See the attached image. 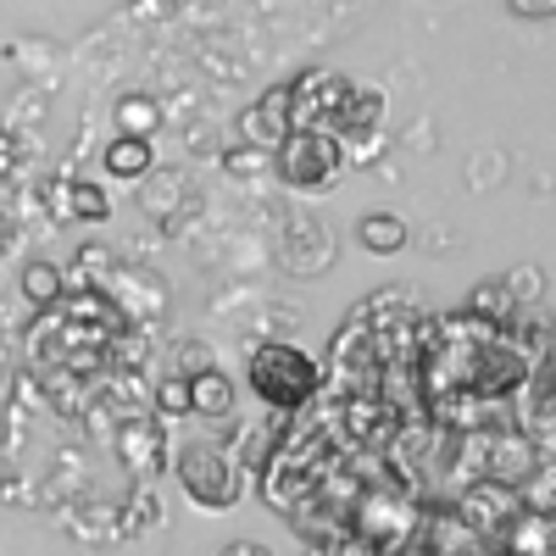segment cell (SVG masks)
I'll use <instances>...</instances> for the list:
<instances>
[{"label":"cell","mask_w":556,"mask_h":556,"mask_svg":"<svg viewBox=\"0 0 556 556\" xmlns=\"http://www.w3.org/2000/svg\"><path fill=\"white\" fill-rule=\"evenodd\" d=\"M167 468L178 473L184 495H190L201 513H228V506L245 501V462L223 440H184Z\"/></svg>","instance_id":"obj_1"},{"label":"cell","mask_w":556,"mask_h":556,"mask_svg":"<svg viewBox=\"0 0 556 556\" xmlns=\"http://www.w3.org/2000/svg\"><path fill=\"white\" fill-rule=\"evenodd\" d=\"M251 390L273 406V412H295V406H306L312 395H323V367L301 351V345H290V340H267V345H256L251 351Z\"/></svg>","instance_id":"obj_2"},{"label":"cell","mask_w":556,"mask_h":556,"mask_svg":"<svg viewBox=\"0 0 556 556\" xmlns=\"http://www.w3.org/2000/svg\"><path fill=\"white\" fill-rule=\"evenodd\" d=\"M351 151L340 146L334 128H285V139L273 146V173L290 184V190H329L345 173Z\"/></svg>","instance_id":"obj_3"},{"label":"cell","mask_w":556,"mask_h":556,"mask_svg":"<svg viewBox=\"0 0 556 556\" xmlns=\"http://www.w3.org/2000/svg\"><path fill=\"white\" fill-rule=\"evenodd\" d=\"M451 513L468 523V529L484 540V551H490L495 534L523 513V490H518V484H506V479H468V484H456Z\"/></svg>","instance_id":"obj_4"},{"label":"cell","mask_w":556,"mask_h":556,"mask_svg":"<svg viewBox=\"0 0 556 556\" xmlns=\"http://www.w3.org/2000/svg\"><path fill=\"white\" fill-rule=\"evenodd\" d=\"M351 101V78L334 67H312L290 84V128H334Z\"/></svg>","instance_id":"obj_5"},{"label":"cell","mask_w":556,"mask_h":556,"mask_svg":"<svg viewBox=\"0 0 556 556\" xmlns=\"http://www.w3.org/2000/svg\"><path fill=\"white\" fill-rule=\"evenodd\" d=\"M112 445H117V456H123V468L134 473V479H156V473H167V429H162V412L156 417H123V429L112 434Z\"/></svg>","instance_id":"obj_6"},{"label":"cell","mask_w":556,"mask_h":556,"mask_svg":"<svg viewBox=\"0 0 556 556\" xmlns=\"http://www.w3.org/2000/svg\"><path fill=\"white\" fill-rule=\"evenodd\" d=\"M379 123H384V96H379V89H356V84H351V101H345V112H340V123H334L340 146L379 134Z\"/></svg>","instance_id":"obj_7"},{"label":"cell","mask_w":556,"mask_h":556,"mask_svg":"<svg viewBox=\"0 0 556 556\" xmlns=\"http://www.w3.org/2000/svg\"><path fill=\"white\" fill-rule=\"evenodd\" d=\"M235 412V379L217 374V362L190 374V417H228Z\"/></svg>","instance_id":"obj_8"},{"label":"cell","mask_w":556,"mask_h":556,"mask_svg":"<svg viewBox=\"0 0 556 556\" xmlns=\"http://www.w3.org/2000/svg\"><path fill=\"white\" fill-rule=\"evenodd\" d=\"M285 128H290V84H273L267 89V96L256 101V117H251V139H256V146H278V139H285Z\"/></svg>","instance_id":"obj_9"},{"label":"cell","mask_w":556,"mask_h":556,"mask_svg":"<svg viewBox=\"0 0 556 556\" xmlns=\"http://www.w3.org/2000/svg\"><path fill=\"white\" fill-rule=\"evenodd\" d=\"M101 162H106V173H112V178H146L156 156H151V139H139V134H117L112 146H106V156H101Z\"/></svg>","instance_id":"obj_10"},{"label":"cell","mask_w":556,"mask_h":556,"mask_svg":"<svg viewBox=\"0 0 556 556\" xmlns=\"http://www.w3.org/2000/svg\"><path fill=\"white\" fill-rule=\"evenodd\" d=\"M356 240H362V251H374V256H395V251H406V223L395 212H374V217L356 223Z\"/></svg>","instance_id":"obj_11"},{"label":"cell","mask_w":556,"mask_h":556,"mask_svg":"<svg viewBox=\"0 0 556 556\" xmlns=\"http://www.w3.org/2000/svg\"><path fill=\"white\" fill-rule=\"evenodd\" d=\"M62 212H67V217H78V223H106V217H112V195L101 190V184L78 178V184H67Z\"/></svg>","instance_id":"obj_12"},{"label":"cell","mask_w":556,"mask_h":556,"mask_svg":"<svg viewBox=\"0 0 556 556\" xmlns=\"http://www.w3.org/2000/svg\"><path fill=\"white\" fill-rule=\"evenodd\" d=\"M62 290H67V273H62L56 262H28V267H23V295H28L34 306H56Z\"/></svg>","instance_id":"obj_13"},{"label":"cell","mask_w":556,"mask_h":556,"mask_svg":"<svg viewBox=\"0 0 556 556\" xmlns=\"http://www.w3.org/2000/svg\"><path fill=\"white\" fill-rule=\"evenodd\" d=\"M162 128V106L151 101V96H128L123 106H117V134H139V139H151Z\"/></svg>","instance_id":"obj_14"},{"label":"cell","mask_w":556,"mask_h":556,"mask_svg":"<svg viewBox=\"0 0 556 556\" xmlns=\"http://www.w3.org/2000/svg\"><path fill=\"white\" fill-rule=\"evenodd\" d=\"M156 412L162 417H190V374L156 379Z\"/></svg>","instance_id":"obj_15"},{"label":"cell","mask_w":556,"mask_h":556,"mask_svg":"<svg viewBox=\"0 0 556 556\" xmlns=\"http://www.w3.org/2000/svg\"><path fill=\"white\" fill-rule=\"evenodd\" d=\"M201 367H212V351L201 340H184L178 345V374H201Z\"/></svg>","instance_id":"obj_16"},{"label":"cell","mask_w":556,"mask_h":556,"mask_svg":"<svg viewBox=\"0 0 556 556\" xmlns=\"http://www.w3.org/2000/svg\"><path fill=\"white\" fill-rule=\"evenodd\" d=\"M223 167L235 173V178H245V173H256V167H262V151L240 146V151H228V156H223Z\"/></svg>","instance_id":"obj_17"},{"label":"cell","mask_w":556,"mask_h":556,"mask_svg":"<svg viewBox=\"0 0 556 556\" xmlns=\"http://www.w3.org/2000/svg\"><path fill=\"white\" fill-rule=\"evenodd\" d=\"M513 12H518V17H534V23H545V17L556 12V0H513Z\"/></svg>","instance_id":"obj_18"},{"label":"cell","mask_w":556,"mask_h":556,"mask_svg":"<svg viewBox=\"0 0 556 556\" xmlns=\"http://www.w3.org/2000/svg\"><path fill=\"white\" fill-rule=\"evenodd\" d=\"M0 384H7V362H0Z\"/></svg>","instance_id":"obj_19"}]
</instances>
